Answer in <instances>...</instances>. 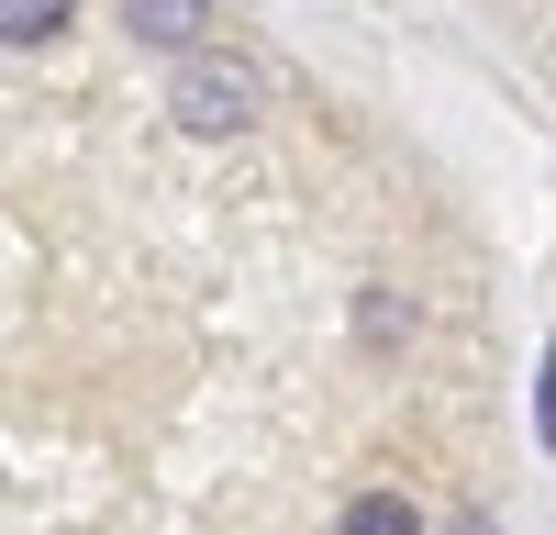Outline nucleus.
<instances>
[{"mask_svg": "<svg viewBox=\"0 0 556 535\" xmlns=\"http://www.w3.org/2000/svg\"><path fill=\"white\" fill-rule=\"evenodd\" d=\"M256 101H267V78L245 67V57H178V78H167V123L178 134H245L256 123Z\"/></svg>", "mask_w": 556, "mask_h": 535, "instance_id": "obj_1", "label": "nucleus"}, {"mask_svg": "<svg viewBox=\"0 0 556 535\" xmlns=\"http://www.w3.org/2000/svg\"><path fill=\"white\" fill-rule=\"evenodd\" d=\"M334 535H424V513H412V490H356Z\"/></svg>", "mask_w": 556, "mask_h": 535, "instance_id": "obj_3", "label": "nucleus"}, {"mask_svg": "<svg viewBox=\"0 0 556 535\" xmlns=\"http://www.w3.org/2000/svg\"><path fill=\"white\" fill-rule=\"evenodd\" d=\"M356 324H367V346H401V335H412V301H401V290H367Z\"/></svg>", "mask_w": 556, "mask_h": 535, "instance_id": "obj_5", "label": "nucleus"}, {"mask_svg": "<svg viewBox=\"0 0 556 535\" xmlns=\"http://www.w3.org/2000/svg\"><path fill=\"white\" fill-rule=\"evenodd\" d=\"M67 12H78V0H0V34H12V45H45V34H67Z\"/></svg>", "mask_w": 556, "mask_h": 535, "instance_id": "obj_4", "label": "nucleus"}, {"mask_svg": "<svg viewBox=\"0 0 556 535\" xmlns=\"http://www.w3.org/2000/svg\"><path fill=\"white\" fill-rule=\"evenodd\" d=\"M123 23L146 34V45H190V57H201V34H212L223 12H212V0H123Z\"/></svg>", "mask_w": 556, "mask_h": 535, "instance_id": "obj_2", "label": "nucleus"}, {"mask_svg": "<svg viewBox=\"0 0 556 535\" xmlns=\"http://www.w3.org/2000/svg\"><path fill=\"white\" fill-rule=\"evenodd\" d=\"M534 435L556 446V357H545V380H534Z\"/></svg>", "mask_w": 556, "mask_h": 535, "instance_id": "obj_6", "label": "nucleus"}]
</instances>
